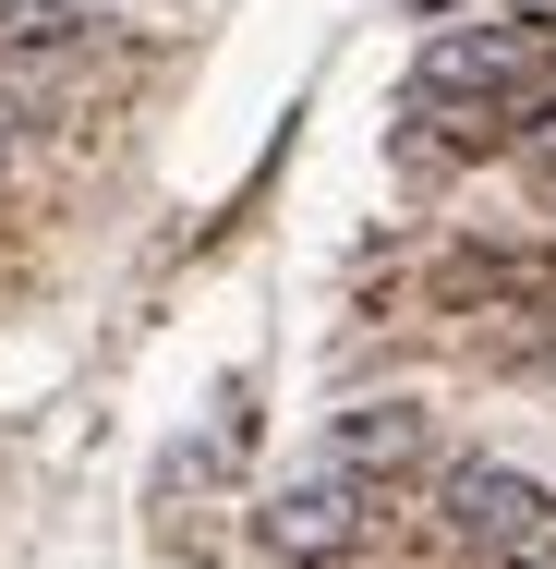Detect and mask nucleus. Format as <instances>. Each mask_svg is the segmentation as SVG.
Wrapping results in <instances>:
<instances>
[{
  "instance_id": "obj_6",
  "label": "nucleus",
  "mask_w": 556,
  "mask_h": 569,
  "mask_svg": "<svg viewBox=\"0 0 556 569\" xmlns=\"http://www.w3.org/2000/svg\"><path fill=\"white\" fill-rule=\"evenodd\" d=\"M520 158H533V170H556V98H533V110H520Z\"/></svg>"
},
{
  "instance_id": "obj_2",
  "label": "nucleus",
  "mask_w": 556,
  "mask_h": 569,
  "mask_svg": "<svg viewBox=\"0 0 556 569\" xmlns=\"http://www.w3.org/2000/svg\"><path fill=\"white\" fill-rule=\"evenodd\" d=\"M436 533L472 558H508V546H556V485L520 460H447L436 472Z\"/></svg>"
},
{
  "instance_id": "obj_8",
  "label": "nucleus",
  "mask_w": 556,
  "mask_h": 569,
  "mask_svg": "<svg viewBox=\"0 0 556 569\" xmlns=\"http://www.w3.org/2000/svg\"><path fill=\"white\" fill-rule=\"evenodd\" d=\"M400 12H459V0H400Z\"/></svg>"
},
{
  "instance_id": "obj_7",
  "label": "nucleus",
  "mask_w": 556,
  "mask_h": 569,
  "mask_svg": "<svg viewBox=\"0 0 556 569\" xmlns=\"http://www.w3.org/2000/svg\"><path fill=\"white\" fill-rule=\"evenodd\" d=\"M472 569H556V546H508V558H472Z\"/></svg>"
},
{
  "instance_id": "obj_5",
  "label": "nucleus",
  "mask_w": 556,
  "mask_h": 569,
  "mask_svg": "<svg viewBox=\"0 0 556 569\" xmlns=\"http://www.w3.org/2000/svg\"><path fill=\"white\" fill-rule=\"evenodd\" d=\"M61 37H85V0H0V61L61 49Z\"/></svg>"
},
{
  "instance_id": "obj_4",
  "label": "nucleus",
  "mask_w": 556,
  "mask_h": 569,
  "mask_svg": "<svg viewBox=\"0 0 556 569\" xmlns=\"http://www.w3.org/2000/svg\"><path fill=\"white\" fill-rule=\"evenodd\" d=\"M338 472H363V485H412L424 460H436V412L424 400H351V412H327V449Z\"/></svg>"
},
{
  "instance_id": "obj_1",
  "label": "nucleus",
  "mask_w": 556,
  "mask_h": 569,
  "mask_svg": "<svg viewBox=\"0 0 556 569\" xmlns=\"http://www.w3.org/2000/svg\"><path fill=\"white\" fill-rule=\"evenodd\" d=\"M556 73V24H533V12H484V24H447V37H424V61H412V98H459V110H533Z\"/></svg>"
},
{
  "instance_id": "obj_3",
  "label": "nucleus",
  "mask_w": 556,
  "mask_h": 569,
  "mask_svg": "<svg viewBox=\"0 0 556 569\" xmlns=\"http://www.w3.org/2000/svg\"><path fill=\"white\" fill-rule=\"evenodd\" d=\"M375 497H387V485H363V472H338V460H303V472L254 509V533H266L279 569H327V558H351V546L375 533Z\"/></svg>"
}]
</instances>
